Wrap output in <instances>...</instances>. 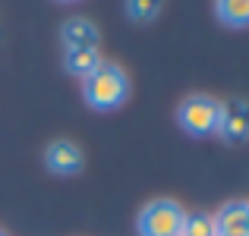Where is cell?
Returning a JSON list of instances; mask_svg holds the SVG:
<instances>
[{
	"mask_svg": "<svg viewBox=\"0 0 249 236\" xmlns=\"http://www.w3.org/2000/svg\"><path fill=\"white\" fill-rule=\"evenodd\" d=\"M82 91H85L89 107H95V110H114V107H120V104L126 101L129 79H126V73H123L120 67H114V63H101L91 76H85Z\"/></svg>",
	"mask_w": 249,
	"mask_h": 236,
	"instance_id": "cell-1",
	"label": "cell"
},
{
	"mask_svg": "<svg viewBox=\"0 0 249 236\" xmlns=\"http://www.w3.org/2000/svg\"><path fill=\"white\" fill-rule=\"evenodd\" d=\"M177 120H180V126L186 129L189 135H196V139L212 135V133H218V123H221V101H214V98H208V95H193L180 104Z\"/></svg>",
	"mask_w": 249,
	"mask_h": 236,
	"instance_id": "cell-2",
	"label": "cell"
},
{
	"mask_svg": "<svg viewBox=\"0 0 249 236\" xmlns=\"http://www.w3.org/2000/svg\"><path fill=\"white\" fill-rule=\"evenodd\" d=\"M183 220H186V211H183L177 202L161 199V202H152V205L142 208L139 233L142 236H180Z\"/></svg>",
	"mask_w": 249,
	"mask_h": 236,
	"instance_id": "cell-3",
	"label": "cell"
},
{
	"mask_svg": "<svg viewBox=\"0 0 249 236\" xmlns=\"http://www.w3.org/2000/svg\"><path fill=\"white\" fill-rule=\"evenodd\" d=\"M218 133L227 142H246L249 139V101L246 98H233V101L221 104Z\"/></svg>",
	"mask_w": 249,
	"mask_h": 236,
	"instance_id": "cell-4",
	"label": "cell"
},
{
	"mask_svg": "<svg viewBox=\"0 0 249 236\" xmlns=\"http://www.w3.org/2000/svg\"><path fill=\"white\" fill-rule=\"evenodd\" d=\"M44 161H48V167L54 170V173L73 176V173H79V170H82V148L73 145V142H67V139H57L54 145L48 148Z\"/></svg>",
	"mask_w": 249,
	"mask_h": 236,
	"instance_id": "cell-5",
	"label": "cell"
},
{
	"mask_svg": "<svg viewBox=\"0 0 249 236\" xmlns=\"http://www.w3.org/2000/svg\"><path fill=\"white\" fill-rule=\"evenodd\" d=\"M60 38L67 48H89V51H98V41H101V32L95 29V22L89 19H67L60 29Z\"/></svg>",
	"mask_w": 249,
	"mask_h": 236,
	"instance_id": "cell-6",
	"label": "cell"
},
{
	"mask_svg": "<svg viewBox=\"0 0 249 236\" xmlns=\"http://www.w3.org/2000/svg\"><path fill=\"white\" fill-rule=\"evenodd\" d=\"M246 218H249L246 202H227L214 214V227H218V233H246Z\"/></svg>",
	"mask_w": 249,
	"mask_h": 236,
	"instance_id": "cell-7",
	"label": "cell"
},
{
	"mask_svg": "<svg viewBox=\"0 0 249 236\" xmlns=\"http://www.w3.org/2000/svg\"><path fill=\"white\" fill-rule=\"evenodd\" d=\"M63 63H67V69L73 76H91L98 67H101V57H98V51H89V48H67V57H63Z\"/></svg>",
	"mask_w": 249,
	"mask_h": 236,
	"instance_id": "cell-8",
	"label": "cell"
},
{
	"mask_svg": "<svg viewBox=\"0 0 249 236\" xmlns=\"http://www.w3.org/2000/svg\"><path fill=\"white\" fill-rule=\"evenodd\" d=\"M214 13L221 22L233 25V29L249 25V0H214Z\"/></svg>",
	"mask_w": 249,
	"mask_h": 236,
	"instance_id": "cell-9",
	"label": "cell"
},
{
	"mask_svg": "<svg viewBox=\"0 0 249 236\" xmlns=\"http://www.w3.org/2000/svg\"><path fill=\"white\" fill-rule=\"evenodd\" d=\"M161 6H164V0H126V13L133 22H152L161 13Z\"/></svg>",
	"mask_w": 249,
	"mask_h": 236,
	"instance_id": "cell-10",
	"label": "cell"
},
{
	"mask_svg": "<svg viewBox=\"0 0 249 236\" xmlns=\"http://www.w3.org/2000/svg\"><path fill=\"white\" fill-rule=\"evenodd\" d=\"M180 236H218L214 218H208V214H186Z\"/></svg>",
	"mask_w": 249,
	"mask_h": 236,
	"instance_id": "cell-11",
	"label": "cell"
},
{
	"mask_svg": "<svg viewBox=\"0 0 249 236\" xmlns=\"http://www.w3.org/2000/svg\"><path fill=\"white\" fill-rule=\"evenodd\" d=\"M218 236H246V233H218Z\"/></svg>",
	"mask_w": 249,
	"mask_h": 236,
	"instance_id": "cell-12",
	"label": "cell"
},
{
	"mask_svg": "<svg viewBox=\"0 0 249 236\" xmlns=\"http://www.w3.org/2000/svg\"><path fill=\"white\" fill-rule=\"evenodd\" d=\"M246 236H249V218H246Z\"/></svg>",
	"mask_w": 249,
	"mask_h": 236,
	"instance_id": "cell-13",
	"label": "cell"
},
{
	"mask_svg": "<svg viewBox=\"0 0 249 236\" xmlns=\"http://www.w3.org/2000/svg\"><path fill=\"white\" fill-rule=\"evenodd\" d=\"M0 236H3V233H0Z\"/></svg>",
	"mask_w": 249,
	"mask_h": 236,
	"instance_id": "cell-14",
	"label": "cell"
}]
</instances>
